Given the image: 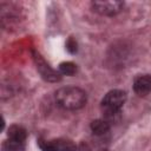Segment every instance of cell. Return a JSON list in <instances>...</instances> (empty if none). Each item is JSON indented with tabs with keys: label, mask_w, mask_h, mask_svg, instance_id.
Instances as JSON below:
<instances>
[{
	"label": "cell",
	"mask_w": 151,
	"mask_h": 151,
	"mask_svg": "<svg viewBox=\"0 0 151 151\" xmlns=\"http://www.w3.org/2000/svg\"><path fill=\"white\" fill-rule=\"evenodd\" d=\"M86 100L85 91L76 86L61 87L55 92V101L64 110H79L85 106Z\"/></svg>",
	"instance_id": "obj_1"
},
{
	"label": "cell",
	"mask_w": 151,
	"mask_h": 151,
	"mask_svg": "<svg viewBox=\"0 0 151 151\" xmlns=\"http://www.w3.org/2000/svg\"><path fill=\"white\" fill-rule=\"evenodd\" d=\"M126 101V93L123 90H111L101 99V111L107 117L117 114Z\"/></svg>",
	"instance_id": "obj_2"
},
{
	"label": "cell",
	"mask_w": 151,
	"mask_h": 151,
	"mask_svg": "<svg viewBox=\"0 0 151 151\" xmlns=\"http://www.w3.org/2000/svg\"><path fill=\"white\" fill-rule=\"evenodd\" d=\"M91 7L96 13L100 15L112 17L123 9L124 2L119 0H96L91 2Z\"/></svg>",
	"instance_id": "obj_3"
},
{
	"label": "cell",
	"mask_w": 151,
	"mask_h": 151,
	"mask_svg": "<svg viewBox=\"0 0 151 151\" xmlns=\"http://www.w3.org/2000/svg\"><path fill=\"white\" fill-rule=\"evenodd\" d=\"M33 59H34V63H35V66H37V70L38 72L40 73V76L47 80V81H51V83H54V81H59L60 80V73L57 72L55 70H53L46 61L45 59L35 51H33Z\"/></svg>",
	"instance_id": "obj_4"
},
{
	"label": "cell",
	"mask_w": 151,
	"mask_h": 151,
	"mask_svg": "<svg viewBox=\"0 0 151 151\" xmlns=\"http://www.w3.org/2000/svg\"><path fill=\"white\" fill-rule=\"evenodd\" d=\"M40 147L42 151H76L77 145L73 140L66 139V138H58L53 140H40L39 142Z\"/></svg>",
	"instance_id": "obj_5"
},
{
	"label": "cell",
	"mask_w": 151,
	"mask_h": 151,
	"mask_svg": "<svg viewBox=\"0 0 151 151\" xmlns=\"http://www.w3.org/2000/svg\"><path fill=\"white\" fill-rule=\"evenodd\" d=\"M133 91L138 96H146L151 92V76L143 74L138 76L133 80Z\"/></svg>",
	"instance_id": "obj_6"
},
{
	"label": "cell",
	"mask_w": 151,
	"mask_h": 151,
	"mask_svg": "<svg viewBox=\"0 0 151 151\" xmlns=\"http://www.w3.org/2000/svg\"><path fill=\"white\" fill-rule=\"evenodd\" d=\"M7 136H8V139H12V140H17V142H20V143H25L26 138H27V132L25 130V127H22L21 125H11L7 130Z\"/></svg>",
	"instance_id": "obj_7"
},
{
	"label": "cell",
	"mask_w": 151,
	"mask_h": 151,
	"mask_svg": "<svg viewBox=\"0 0 151 151\" xmlns=\"http://www.w3.org/2000/svg\"><path fill=\"white\" fill-rule=\"evenodd\" d=\"M91 130L97 136H103L110 130V124L105 119H96L91 123Z\"/></svg>",
	"instance_id": "obj_8"
},
{
	"label": "cell",
	"mask_w": 151,
	"mask_h": 151,
	"mask_svg": "<svg viewBox=\"0 0 151 151\" xmlns=\"http://www.w3.org/2000/svg\"><path fill=\"white\" fill-rule=\"evenodd\" d=\"M1 151H25V143L7 139L2 143Z\"/></svg>",
	"instance_id": "obj_9"
},
{
	"label": "cell",
	"mask_w": 151,
	"mask_h": 151,
	"mask_svg": "<svg viewBox=\"0 0 151 151\" xmlns=\"http://www.w3.org/2000/svg\"><path fill=\"white\" fill-rule=\"evenodd\" d=\"M77 72V65L72 61H64L59 65V73L64 76H73Z\"/></svg>",
	"instance_id": "obj_10"
},
{
	"label": "cell",
	"mask_w": 151,
	"mask_h": 151,
	"mask_svg": "<svg viewBox=\"0 0 151 151\" xmlns=\"http://www.w3.org/2000/svg\"><path fill=\"white\" fill-rule=\"evenodd\" d=\"M66 50H67L70 53H72V54H74V53L77 52V42H76L74 39L70 38V39L67 40V42H66Z\"/></svg>",
	"instance_id": "obj_11"
}]
</instances>
